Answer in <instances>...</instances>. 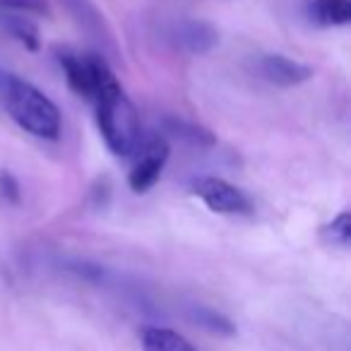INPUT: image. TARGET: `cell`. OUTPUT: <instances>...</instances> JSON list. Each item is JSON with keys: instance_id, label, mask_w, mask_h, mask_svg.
<instances>
[{"instance_id": "3957f363", "label": "cell", "mask_w": 351, "mask_h": 351, "mask_svg": "<svg viewBox=\"0 0 351 351\" xmlns=\"http://www.w3.org/2000/svg\"><path fill=\"white\" fill-rule=\"evenodd\" d=\"M193 188H195V195H200L202 202L217 215H243V212H250L248 197L231 183L221 181V178L205 176V178H197Z\"/></svg>"}, {"instance_id": "52a82bcc", "label": "cell", "mask_w": 351, "mask_h": 351, "mask_svg": "<svg viewBox=\"0 0 351 351\" xmlns=\"http://www.w3.org/2000/svg\"><path fill=\"white\" fill-rule=\"evenodd\" d=\"M60 65H63V73L65 80H68L70 89L75 94L84 99H92L94 97V84H92V73H89V63L87 58H80V56L70 53V51H63L58 56Z\"/></svg>"}, {"instance_id": "277c9868", "label": "cell", "mask_w": 351, "mask_h": 351, "mask_svg": "<svg viewBox=\"0 0 351 351\" xmlns=\"http://www.w3.org/2000/svg\"><path fill=\"white\" fill-rule=\"evenodd\" d=\"M169 159V145L164 137H152L147 145L140 149L135 166H132L130 176H128V186L135 193H147L156 181H159L161 171Z\"/></svg>"}, {"instance_id": "30bf717a", "label": "cell", "mask_w": 351, "mask_h": 351, "mask_svg": "<svg viewBox=\"0 0 351 351\" xmlns=\"http://www.w3.org/2000/svg\"><path fill=\"white\" fill-rule=\"evenodd\" d=\"M311 17L320 25L339 27L351 22V3L349 0H313Z\"/></svg>"}, {"instance_id": "9a60e30c", "label": "cell", "mask_w": 351, "mask_h": 351, "mask_svg": "<svg viewBox=\"0 0 351 351\" xmlns=\"http://www.w3.org/2000/svg\"><path fill=\"white\" fill-rule=\"evenodd\" d=\"M0 10L20 12V15H49L46 0H0Z\"/></svg>"}, {"instance_id": "9c48e42d", "label": "cell", "mask_w": 351, "mask_h": 351, "mask_svg": "<svg viewBox=\"0 0 351 351\" xmlns=\"http://www.w3.org/2000/svg\"><path fill=\"white\" fill-rule=\"evenodd\" d=\"M142 349L145 351H197L186 337L169 327H145L142 330Z\"/></svg>"}, {"instance_id": "ba28073f", "label": "cell", "mask_w": 351, "mask_h": 351, "mask_svg": "<svg viewBox=\"0 0 351 351\" xmlns=\"http://www.w3.org/2000/svg\"><path fill=\"white\" fill-rule=\"evenodd\" d=\"M0 27L10 36H15L27 51H39V27L27 15L10 10H0Z\"/></svg>"}, {"instance_id": "8fae6325", "label": "cell", "mask_w": 351, "mask_h": 351, "mask_svg": "<svg viewBox=\"0 0 351 351\" xmlns=\"http://www.w3.org/2000/svg\"><path fill=\"white\" fill-rule=\"evenodd\" d=\"M166 130L171 132L178 140L188 142L193 147H215L217 137L212 135V130L197 125V123H188V121H178V118H166Z\"/></svg>"}, {"instance_id": "2e32d148", "label": "cell", "mask_w": 351, "mask_h": 351, "mask_svg": "<svg viewBox=\"0 0 351 351\" xmlns=\"http://www.w3.org/2000/svg\"><path fill=\"white\" fill-rule=\"evenodd\" d=\"M20 197L22 191L17 178L8 169H0V200L5 205H20Z\"/></svg>"}, {"instance_id": "4fadbf2b", "label": "cell", "mask_w": 351, "mask_h": 351, "mask_svg": "<svg viewBox=\"0 0 351 351\" xmlns=\"http://www.w3.org/2000/svg\"><path fill=\"white\" fill-rule=\"evenodd\" d=\"M322 239L332 245H341V248H346L349 241H351V215L349 212H341L332 224H327L325 229H322Z\"/></svg>"}, {"instance_id": "5b68a950", "label": "cell", "mask_w": 351, "mask_h": 351, "mask_svg": "<svg viewBox=\"0 0 351 351\" xmlns=\"http://www.w3.org/2000/svg\"><path fill=\"white\" fill-rule=\"evenodd\" d=\"M173 41L191 56H205L219 44V32L205 20H181L173 27Z\"/></svg>"}, {"instance_id": "7c38bea8", "label": "cell", "mask_w": 351, "mask_h": 351, "mask_svg": "<svg viewBox=\"0 0 351 351\" xmlns=\"http://www.w3.org/2000/svg\"><path fill=\"white\" fill-rule=\"evenodd\" d=\"M65 5H68V10L77 17L80 25H82L84 29L94 32V34H101L104 32V15L89 3V0H65Z\"/></svg>"}, {"instance_id": "8992f818", "label": "cell", "mask_w": 351, "mask_h": 351, "mask_svg": "<svg viewBox=\"0 0 351 351\" xmlns=\"http://www.w3.org/2000/svg\"><path fill=\"white\" fill-rule=\"evenodd\" d=\"M260 70L269 82L279 84V87H296L301 82H308L313 77L311 65H303L298 60H291L287 56H265L260 60Z\"/></svg>"}, {"instance_id": "5bb4252c", "label": "cell", "mask_w": 351, "mask_h": 351, "mask_svg": "<svg viewBox=\"0 0 351 351\" xmlns=\"http://www.w3.org/2000/svg\"><path fill=\"white\" fill-rule=\"evenodd\" d=\"M195 320L200 322L202 327L212 330V332H219V335H234V325H231L229 317L219 315V313L210 311V308H197Z\"/></svg>"}, {"instance_id": "6da1fadb", "label": "cell", "mask_w": 351, "mask_h": 351, "mask_svg": "<svg viewBox=\"0 0 351 351\" xmlns=\"http://www.w3.org/2000/svg\"><path fill=\"white\" fill-rule=\"evenodd\" d=\"M0 97L8 113L22 130L41 140H56L60 135V113L44 92L17 75H0Z\"/></svg>"}, {"instance_id": "7a4b0ae2", "label": "cell", "mask_w": 351, "mask_h": 351, "mask_svg": "<svg viewBox=\"0 0 351 351\" xmlns=\"http://www.w3.org/2000/svg\"><path fill=\"white\" fill-rule=\"evenodd\" d=\"M94 101H97V125L106 147L116 156L132 154L140 140V121L130 99L123 94L121 84L116 82L97 92Z\"/></svg>"}]
</instances>
